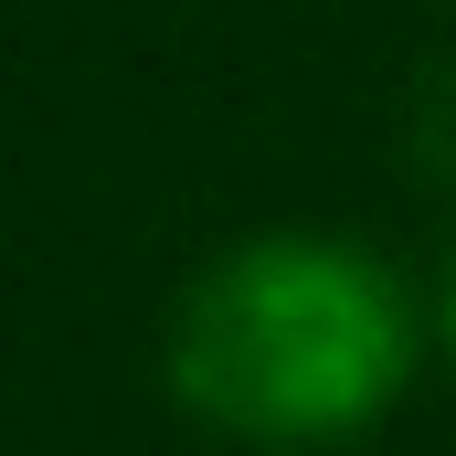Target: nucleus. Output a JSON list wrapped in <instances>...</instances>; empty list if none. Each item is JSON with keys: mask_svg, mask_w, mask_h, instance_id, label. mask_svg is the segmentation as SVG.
<instances>
[{"mask_svg": "<svg viewBox=\"0 0 456 456\" xmlns=\"http://www.w3.org/2000/svg\"><path fill=\"white\" fill-rule=\"evenodd\" d=\"M436 350V297L340 224H265L191 265L159 330L170 403L255 456H340L393 425Z\"/></svg>", "mask_w": 456, "mask_h": 456, "instance_id": "f257e3e1", "label": "nucleus"}, {"mask_svg": "<svg viewBox=\"0 0 456 456\" xmlns=\"http://www.w3.org/2000/svg\"><path fill=\"white\" fill-rule=\"evenodd\" d=\"M436 350H446V371H456V244H446V276H436Z\"/></svg>", "mask_w": 456, "mask_h": 456, "instance_id": "f03ea898", "label": "nucleus"}]
</instances>
